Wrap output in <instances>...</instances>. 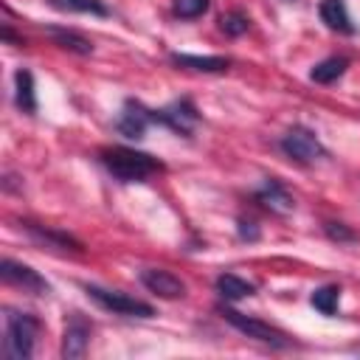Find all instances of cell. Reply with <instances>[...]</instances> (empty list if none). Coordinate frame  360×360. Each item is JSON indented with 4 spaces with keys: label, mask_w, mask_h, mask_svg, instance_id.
I'll return each instance as SVG.
<instances>
[{
    "label": "cell",
    "mask_w": 360,
    "mask_h": 360,
    "mask_svg": "<svg viewBox=\"0 0 360 360\" xmlns=\"http://www.w3.org/2000/svg\"><path fill=\"white\" fill-rule=\"evenodd\" d=\"M248 28H250V20L242 11H228L219 17V31L228 37H242Z\"/></svg>",
    "instance_id": "7402d4cb"
},
{
    "label": "cell",
    "mask_w": 360,
    "mask_h": 360,
    "mask_svg": "<svg viewBox=\"0 0 360 360\" xmlns=\"http://www.w3.org/2000/svg\"><path fill=\"white\" fill-rule=\"evenodd\" d=\"M253 197H256L259 205H264V208L273 211V214H290V211L295 208L292 194H290V191L284 188V183L276 180V177H267V180L253 191Z\"/></svg>",
    "instance_id": "8fae6325"
},
{
    "label": "cell",
    "mask_w": 360,
    "mask_h": 360,
    "mask_svg": "<svg viewBox=\"0 0 360 360\" xmlns=\"http://www.w3.org/2000/svg\"><path fill=\"white\" fill-rule=\"evenodd\" d=\"M138 278H141V284H143L152 295H158V298L174 301V298H183V295H186V284H183L174 273H169V270H163V267H143V270L138 273Z\"/></svg>",
    "instance_id": "ba28073f"
},
{
    "label": "cell",
    "mask_w": 360,
    "mask_h": 360,
    "mask_svg": "<svg viewBox=\"0 0 360 360\" xmlns=\"http://www.w3.org/2000/svg\"><path fill=\"white\" fill-rule=\"evenodd\" d=\"M172 65L177 68H188V70H200V73H225L231 68L228 56H194V53H169Z\"/></svg>",
    "instance_id": "7c38bea8"
},
{
    "label": "cell",
    "mask_w": 360,
    "mask_h": 360,
    "mask_svg": "<svg viewBox=\"0 0 360 360\" xmlns=\"http://www.w3.org/2000/svg\"><path fill=\"white\" fill-rule=\"evenodd\" d=\"M39 318L31 312H6V338H3V354L8 360H28L34 354V343L39 335Z\"/></svg>",
    "instance_id": "7a4b0ae2"
},
{
    "label": "cell",
    "mask_w": 360,
    "mask_h": 360,
    "mask_svg": "<svg viewBox=\"0 0 360 360\" xmlns=\"http://www.w3.org/2000/svg\"><path fill=\"white\" fill-rule=\"evenodd\" d=\"M208 6H211V0H174L172 11L177 20H197L208 11Z\"/></svg>",
    "instance_id": "44dd1931"
},
{
    "label": "cell",
    "mask_w": 360,
    "mask_h": 360,
    "mask_svg": "<svg viewBox=\"0 0 360 360\" xmlns=\"http://www.w3.org/2000/svg\"><path fill=\"white\" fill-rule=\"evenodd\" d=\"M346 68H349V59L346 56H329V59L318 62L309 70V79L318 82V84H332V82H338L346 73Z\"/></svg>",
    "instance_id": "ac0fdd59"
},
{
    "label": "cell",
    "mask_w": 360,
    "mask_h": 360,
    "mask_svg": "<svg viewBox=\"0 0 360 360\" xmlns=\"http://www.w3.org/2000/svg\"><path fill=\"white\" fill-rule=\"evenodd\" d=\"M149 124H155V110H149V107H143L141 101H132V98H129V101L124 104L118 121H115V129H118L124 138L138 141V138L146 135Z\"/></svg>",
    "instance_id": "52a82bcc"
},
{
    "label": "cell",
    "mask_w": 360,
    "mask_h": 360,
    "mask_svg": "<svg viewBox=\"0 0 360 360\" xmlns=\"http://www.w3.org/2000/svg\"><path fill=\"white\" fill-rule=\"evenodd\" d=\"M214 284H217L219 298H225V301H239V298H248L256 292V284H250L248 278H242L236 273H222V276H217Z\"/></svg>",
    "instance_id": "9a60e30c"
},
{
    "label": "cell",
    "mask_w": 360,
    "mask_h": 360,
    "mask_svg": "<svg viewBox=\"0 0 360 360\" xmlns=\"http://www.w3.org/2000/svg\"><path fill=\"white\" fill-rule=\"evenodd\" d=\"M14 104H17L20 112H28V115L37 112L34 76H31V70H25V68H20V70L14 73Z\"/></svg>",
    "instance_id": "5bb4252c"
},
{
    "label": "cell",
    "mask_w": 360,
    "mask_h": 360,
    "mask_svg": "<svg viewBox=\"0 0 360 360\" xmlns=\"http://www.w3.org/2000/svg\"><path fill=\"white\" fill-rule=\"evenodd\" d=\"M155 124H163L183 138H191L194 127L200 124V112L191 98H177V101L166 104L163 110H155Z\"/></svg>",
    "instance_id": "8992f818"
},
{
    "label": "cell",
    "mask_w": 360,
    "mask_h": 360,
    "mask_svg": "<svg viewBox=\"0 0 360 360\" xmlns=\"http://www.w3.org/2000/svg\"><path fill=\"white\" fill-rule=\"evenodd\" d=\"M278 146H281V152H284L287 158H292V160H298V163H315V160L326 158V149H323V143L318 141V135H315L312 129L301 127V124L290 127V129L281 135Z\"/></svg>",
    "instance_id": "5b68a950"
},
{
    "label": "cell",
    "mask_w": 360,
    "mask_h": 360,
    "mask_svg": "<svg viewBox=\"0 0 360 360\" xmlns=\"http://www.w3.org/2000/svg\"><path fill=\"white\" fill-rule=\"evenodd\" d=\"M22 228L39 242V245H48V248H62V250H82V245L68 236V233H59V231H51V228H42V225H34V222H22Z\"/></svg>",
    "instance_id": "e0dca14e"
},
{
    "label": "cell",
    "mask_w": 360,
    "mask_h": 360,
    "mask_svg": "<svg viewBox=\"0 0 360 360\" xmlns=\"http://www.w3.org/2000/svg\"><path fill=\"white\" fill-rule=\"evenodd\" d=\"M217 309H219V315H222L236 332H242L245 338H253V340L267 343V346H276V349H284V346L290 343L281 329H276V326H270V323H264V321H259V318H253V315H245V312H239V309H233V307H222V304H219Z\"/></svg>",
    "instance_id": "3957f363"
},
{
    "label": "cell",
    "mask_w": 360,
    "mask_h": 360,
    "mask_svg": "<svg viewBox=\"0 0 360 360\" xmlns=\"http://www.w3.org/2000/svg\"><path fill=\"white\" fill-rule=\"evenodd\" d=\"M318 14L326 22V28L340 31V34H354V25H352L346 0H321L318 3Z\"/></svg>",
    "instance_id": "4fadbf2b"
},
{
    "label": "cell",
    "mask_w": 360,
    "mask_h": 360,
    "mask_svg": "<svg viewBox=\"0 0 360 360\" xmlns=\"http://www.w3.org/2000/svg\"><path fill=\"white\" fill-rule=\"evenodd\" d=\"M101 163L121 183H141L149 174H155V172L163 169V163L158 158H152L146 152H138V149H127V146L104 149L101 152Z\"/></svg>",
    "instance_id": "6da1fadb"
},
{
    "label": "cell",
    "mask_w": 360,
    "mask_h": 360,
    "mask_svg": "<svg viewBox=\"0 0 360 360\" xmlns=\"http://www.w3.org/2000/svg\"><path fill=\"white\" fill-rule=\"evenodd\" d=\"M87 343H90V323H87L79 312H73V315L68 318V323H65L62 357H65V360H79V357H84Z\"/></svg>",
    "instance_id": "30bf717a"
},
{
    "label": "cell",
    "mask_w": 360,
    "mask_h": 360,
    "mask_svg": "<svg viewBox=\"0 0 360 360\" xmlns=\"http://www.w3.org/2000/svg\"><path fill=\"white\" fill-rule=\"evenodd\" d=\"M45 31L51 34V39H53L59 48H65V51H70V53H79V56H90V53H93V42H90L87 37L76 34V31H68V28H59V25H48Z\"/></svg>",
    "instance_id": "2e32d148"
},
{
    "label": "cell",
    "mask_w": 360,
    "mask_h": 360,
    "mask_svg": "<svg viewBox=\"0 0 360 360\" xmlns=\"http://www.w3.org/2000/svg\"><path fill=\"white\" fill-rule=\"evenodd\" d=\"M323 233L332 239V242H338V245H352V242H357L360 236L352 231V228H346L343 222H323Z\"/></svg>",
    "instance_id": "603a6c76"
},
{
    "label": "cell",
    "mask_w": 360,
    "mask_h": 360,
    "mask_svg": "<svg viewBox=\"0 0 360 360\" xmlns=\"http://www.w3.org/2000/svg\"><path fill=\"white\" fill-rule=\"evenodd\" d=\"M338 301H340V287L338 284H323V287L312 290V295H309V304L326 318H332L338 312Z\"/></svg>",
    "instance_id": "d6986e66"
},
{
    "label": "cell",
    "mask_w": 360,
    "mask_h": 360,
    "mask_svg": "<svg viewBox=\"0 0 360 360\" xmlns=\"http://www.w3.org/2000/svg\"><path fill=\"white\" fill-rule=\"evenodd\" d=\"M53 8L59 11H73V14H96V17H107L110 8L104 6V0H48Z\"/></svg>",
    "instance_id": "ffe728a7"
},
{
    "label": "cell",
    "mask_w": 360,
    "mask_h": 360,
    "mask_svg": "<svg viewBox=\"0 0 360 360\" xmlns=\"http://www.w3.org/2000/svg\"><path fill=\"white\" fill-rule=\"evenodd\" d=\"M239 239L256 242V239H259V228H256V222H250V219H239Z\"/></svg>",
    "instance_id": "cb8c5ba5"
},
{
    "label": "cell",
    "mask_w": 360,
    "mask_h": 360,
    "mask_svg": "<svg viewBox=\"0 0 360 360\" xmlns=\"http://www.w3.org/2000/svg\"><path fill=\"white\" fill-rule=\"evenodd\" d=\"M0 276H3V281H6V284L22 287V290L37 292V295H42V292H48V290H51V287H48V281H45L34 267L20 264V262H14V259H3V262H0Z\"/></svg>",
    "instance_id": "9c48e42d"
},
{
    "label": "cell",
    "mask_w": 360,
    "mask_h": 360,
    "mask_svg": "<svg viewBox=\"0 0 360 360\" xmlns=\"http://www.w3.org/2000/svg\"><path fill=\"white\" fill-rule=\"evenodd\" d=\"M84 292L107 312H115V315H127V318H152L155 309L146 304V301H138L127 292H118V290H104L98 284H84Z\"/></svg>",
    "instance_id": "277c9868"
}]
</instances>
